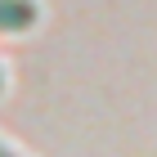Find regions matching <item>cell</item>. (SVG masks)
<instances>
[{"label":"cell","instance_id":"cell-1","mask_svg":"<svg viewBox=\"0 0 157 157\" xmlns=\"http://www.w3.org/2000/svg\"><path fill=\"white\" fill-rule=\"evenodd\" d=\"M36 23V0H0V32H27Z\"/></svg>","mask_w":157,"mask_h":157},{"label":"cell","instance_id":"cell-2","mask_svg":"<svg viewBox=\"0 0 157 157\" xmlns=\"http://www.w3.org/2000/svg\"><path fill=\"white\" fill-rule=\"evenodd\" d=\"M0 157H13V153H9V148H5V144H0Z\"/></svg>","mask_w":157,"mask_h":157},{"label":"cell","instance_id":"cell-3","mask_svg":"<svg viewBox=\"0 0 157 157\" xmlns=\"http://www.w3.org/2000/svg\"><path fill=\"white\" fill-rule=\"evenodd\" d=\"M0 85H5V76H0Z\"/></svg>","mask_w":157,"mask_h":157}]
</instances>
